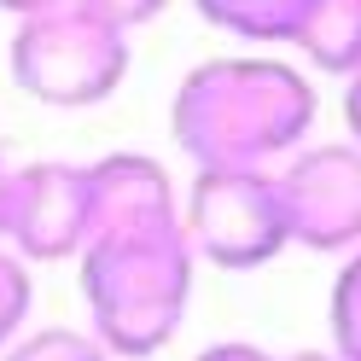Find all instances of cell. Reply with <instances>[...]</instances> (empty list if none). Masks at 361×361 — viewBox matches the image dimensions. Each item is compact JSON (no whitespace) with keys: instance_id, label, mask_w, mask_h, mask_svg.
<instances>
[{"instance_id":"obj_1","label":"cell","mask_w":361,"mask_h":361,"mask_svg":"<svg viewBox=\"0 0 361 361\" xmlns=\"http://www.w3.org/2000/svg\"><path fill=\"white\" fill-rule=\"evenodd\" d=\"M314 117V82L268 53L192 64L169 99V134L198 169H268L309 140Z\"/></svg>"},{"instance_id":"obj_3","label":"cell","mask_w":361,"mask_h":361,"mask_svg":"<svg viewBox=\"0 0 361 361\" xmlns=\"http://www.w3.org/2000/svg\"><path fill=\"white\" fill-rule=\"evenodd\" d=\"M6 71L47 111L105 105L128 82V30L99 18L87 0H59L47 12L18 18L6 41Z\"/></svg>"},{"instance_id":"obj_4","label":"cell","mask_w":361,"mask_h":361,"mask_svg":"<svg viewBox=\"0 0 361 361\" xmlns=\"http://www.w3.org/2000/svg\"><path fill=\"white\" fill-rule=\"evenodd\" d=\"M180 228L192 239V257L228 274L268 268L291 245L286 198L274 169H198L180 192Z\"/></svg>"},{"instance_id":"obj_13","label":"cell","mask_w":361,"mask_h":361,"mask_svg":"<svg viewBox=\"0 0 361 361\" xmlns=\"http://www.w3.org/2000/svg\"><path fill=\"white\" fill-rule=\"evenodd\" d=\"M87 6H94L99 18H111V24H117V30H140V24H152V18L157 12H164L169 6V0H87Z\"/></svg>"},{"instance_id":"obj_12","label":"cell","mask_w":361,"mask_h":361,"mask_svg":"<svg viewBox=\"0 0 361 361\" xmlns=\"http://www.w3.org/2000/svg\"><path fill=\"white\" fill-rule=\"evenodd\" d=\"M30 309H35V280H30V262L0 245V355H6L18 338L30 332Z\"/></svg>"},{"instance_id":"obj_7","label":"cell","mask_w":361,"mask_h":361,"mask_svg":"<svg viewBox=\"0 0 361 361\" xmlns=\"http://www.w3.org/2000/svg\"><path fill=\"white\" fill-rule=\"evenodd\" d=\"M87 187H94V233L99 228H134V221H175L180 192L169 169L146 152H105L87 164ZM87 233V239H94Z\"/></svg>"},{"instance_id":"obj_10","label":"cell","mask_w":361,"mask_h":361,"mask_svg":"<svg viewBox=\"0 0 361 361\" xmlns=\"http://www.w3.org/2000/svg\"><path fill=\"white\" fill-rule=\"evenodd\" d=\"M326 332L338 361H361V251H350L326 291Z\"/></svg>"},{"instance_id":"obj_16","label":"cell","mask_w":361,"mask_h":361,"mask_svg":"<svg viewBox=\"0 0 361 361\" xmlns=\"http://www.w3.org/2000/svg\"><path fill=\"white\" fill-rule=\"evenodd\" d=\"M47 6H59V0H0L6 18H30V12H47Z\"/></svg>"},{"instance_id":"obj_15","label":"cell","mask_w":361,"mask_h":361,"mask_svg":"<svg viewBox=\"0 0 361 361\" xmlns=\"http://www.w3.org/2000/svg\"><path fill=\"white\" fill-rule=\"evenodd\" d=\"M344 123H350V140L361 146V71L344 82Z\"/></svg>"},{"instance_id":"obj_18","label":"cell","mask_w":361,"mask_h":361,"mask_svg":"<svg viewBox=\"0 0 361 361\" xmlns=\"http://www.w3.org/2000/svg\"><path fill=\"white\" fill-rule=\"evenodd\" d=\"M280 361H338L332 350H291V355H280Z\"/></svg>"},{"instance_id":"obj_6","label":"cell","mask_w":361,"mask_h":361,"mask_svg":"<svg viewBox=\"0 0 361 361\" xmlns=\"http://www.w3.org/2000/svg\"><path fill=\"white\" fill-rule=\"evenodd\" d=\"M87 233H94V187L87 164L41 157V164L12 169V198H6V239L30 268L35 262H76Z\"/></svg>"},{"instance_id":"obj_5","label":"cell","mask_w":361,"mask_h":361,"mask_svg":"<svg viewBox=\"0 0 361 361\" xmlns=\"http://www.w3.org/2000/svg\"><path fill=\"white\" fill-rule=\"evenodd\" d=\"M280 198L291 221V245L321 257H350L361 251V146L355 140H326V146H298L286 157Z\"/></svg>"},{"instance_id":"obj_2","label":"cell","mask_w":361,"mask_h":361,"mask_svg":"<svg viewBox=\"0 0 361 361\" xmlns=\"http://www.w3.org/2000/svg\"><path fill=\"white\" fill-rule=\"evenodd\" d=\"M192 239L175 221H134V228H99L76 257L87 332L117 355L146 361L175 344L192 303Z\"/></svg>"},{"instance_id":"obj_17","label":"cell","mask_w":361,"mask_h":361,"mask_svg":"<svg viewBox=\"0 0 361 361\" xmlns=\"http://www.w3.org/2000/svg\"><path fill=\"white\" fill-rule=\"evenodd\" d=\"M6 198H12V164L0 152V239H6Z\"/></svg>"},{"instance_id":"obj_9","label":"cell","mask_w":361,"mask_h":361,"mask_svg":"<svg viewBox=\"0 0 361 361\" xmlns=\"http://www.w3.org/2000/svg\"><path fill=\"white\" fill-rule=\"evenodd\" d=\"M198 18L216 30H228L233 41H251V47H291L298 24L309 18L314 0H192Z\"/></svg>"},{"instance_id":"obj_11","label":"cell","mask_w":361,"mask_h":361,"mask_svg":"<svg viewBox=\"0 0 361 361\" xmlns=\"http://www.w3.org/2000/svg\"><path fill=\"white\" fill-rule=\"evenodd\" d=\"M0 361H117V355H111L87 326H35Z\"/></svg>"},{"instance_id":"obj_14","label":"cell","mask_w":361,"mask_h":361,"mask_svg":"<svg viewBox=\"0 0 361 361\" xmlns=\"http://www.w3.org/2000/svg\"><path fill=\"white\" fill-rule=\"evenodd\" d=\"M192 361H280V355H268L262 344H251V338H221V344L198 350Z\"/></svg>"},{"instance_id":"obj_8","label":"cell","mask_w":361,"mask_h":361,"mask_svg":"<svg viewBox=\"0 0 361 361\" xmlns=\"http://www.w3.org/2000/svg\"><path fill=\"white\" fill-rule=\"evenodd\" d=\"M291 47L314 71L350 82L361 71V0H314L309 18L298 24V35H291Z\"/></svg>"}]
</instances>
